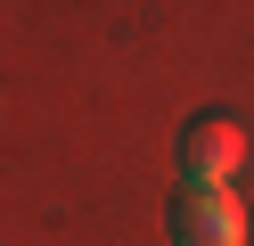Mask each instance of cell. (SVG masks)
Wrapping results in <instances>:
<instances>
[{
    "instance_id": "1",
    "label": "cell",
    "mask_w": 254,
    "mask_h": 246,
    "mask_svg": "<svg viewBox=\"0 0 254 246\" xmlns=\"http://www.w3.org/2000/svg\"><path fill=\"white\" fill-rule=\"evenodd\" d=\"M172 156H181V189H230V172L246 164V123L238 115H189Z\"/></svg>"
},
{
    "instance_id": "2",
    "label": "cell",
    "mask_w": 254,
    "mask_h": 246,
    "mask_svg": "<svg viewBox=\"0 0 254 246\" xmlns=\"http://www.w3.org/2000/svg\"><path fill=\"white\" fill-rule=\"evenodd\" d=\"M172 246H246V205L230 189H181L172 197Z\"/></svg>"
}]
</instances>
